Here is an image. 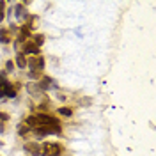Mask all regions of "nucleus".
I'll use <instances>...</instances> for the list:
<instances>
[{
  "mask_svg": "<svg viewBox=\"0 0 156 156\" xmlns=\"http://www.w3.org/2000/svg\"><path fill=\"white\" fill-rule=\"evenodd\" d=\"M60 146L58 144H51V142H46L41 146V156H58L60 154Z\"/></svg>",
  "mask_w": 156,
  "mask_h": 156,
  "instance_id": "nucleus-1",
  "label": "nucleus"
},
{
  "mask_svg": "<svg viewBox=\"0 0 156 156\" xmlns=\"http://www.w3.org/2000/svg\"><path fill=\"white\" fill-rule=\"evenodd\" d=\"M34 133L37 136H43V135H58L60 133V126H37L34 128Z\"/></svg>",
  "mask_w": 156,
  "mask_h": 156,
  "instance_id": "nucleus-2",
  "label": "nucleus"
},
{
  "mask_svg": "<svg viewBox=\"0 0 156 156\" xmlns=\"http://www.w3.org/2000/svg\"><path fill=\"white\" fill-rule=\"evenodd\" d=\"M27 66L30 69H34V71H41V69L44 68V58L41 57V55H32V57L27 60Z\"/></svg>",
  "mask_w": 156,
  "mask_h": 156,
  "instance_id": "nucleus-3",
  "label": "nucleus"
},
{
  "mask_svg": "<svg viewBox=\"0 0 156 156\" xmlns=\"http://www.w3.org/2000/svg\"><path fill=\"white\" fill-rule=\"evenodd\" d=\"M25 151L30 153L32 156H41V146L36 144V142H27L25 144Z\"/></svg>",
  "mask_w": 156,
  "mask_h": 156,
  "instance_id": "nucleus-4",
  "label": "nucleus"
},
{
  "mask_svg": "<svg viewBox=\"0 0 156 156\" xmlns=\"http://www.w3.org/2000/svg\"><path fill=\"white\" fill-rule=\"evenodd\" d=\"M21 50H23V53H34V55H39V48L32 43V41H25L23 46H21Z\"/></svg>",
  "mask_w": 156,
  "mask_h": 156,
  "instance_id": "nucleus-5",
  "label": "nucleus"
},
{
  "mask_svg": "<svg viewBox=\"0 0 156 156\" xmlns=\"http://www.w3.org/2000/svg\"><path fill=\"white\" fill-rule=\"evenodd\" d=\"M0 41H2L4 44H7V43L11 41V36H9V32H7L5 29H0Z\"/></svg>",
  "mask_w": 156,
  "mask_h": 156,
  "instance_id": "nucleus-6",
  "label": "nucleus"
},
{
  "mask_svg": "<svg viewBox=\"0 0 156 156\" xmlns=\"http://www.w3.org/2000/svg\"><path fill=\"white\" fill-rule=\"evenodd\" d=\"M50 83H51V78L44 76V78H41V83H39V87L43 89V90H46V89H50Z\"/></svg>",
  "mask_w": 156,
  "mask_h": 156,
  "instance_id": "nucleus-7",
  "label": "nucleus"
},
{
  "mask_svg": "<svg viewBox=\"0 0 156 156\" xmlns=\"http://www.w3.org/2000/svg\"><path fill=\"white\" fill-rule=\"evenodd\" d=\"M16 62H18L20 68H25V66H27V58H25V55H23V53L18 55V57H16Z\"/></svg>",
  "mask_w": 156,
  "mask_h": 156,
  "instance_id": "nucleus-8",
  "label": "nucleus"
},
{
  "mask_svg": "<svg viewBox=\"0 0 156 156\" xmlns=\"http://www.w3.org/2000/svg\"><path fill=\"white\" fill-rule=\"evenodd\" d=\"M58 114H60V115H64V117H69V115H73V110H71V108H58Z\"/></svg>",
  "mask_w": 156,
  "mask_h": 156,
  "instance_id": "nucleus-9",
  "label": "nucleus"
},
{
  "mask_svg": "<svg viewBox=\"0 0 156 156\" xmlns=\"http://www.w3.org/2000/svg\"><path fill=\"white\" fill-rule=\"evenodd\" d=\"M14 16H16V18H23V16H25V11H23L21 5H16V9H14Z\"/></svg>",
  "mask_w": 156,
  "mask_h": 156,
  "instance_id": "nucleus-10",
  "label": "nucleus"
},
{
  "mask_svg": "<svg viewBox=\"0 0 156 156\" xmlns=\"http://www.w3.org/2000/svg\"><path fill=\"white\" fill-rule=\"evenodd\" d=\"M5 18V2H0V23Z\"/></svg>",
  "mask_w": 156,
  "mask_h": 156,
  "instance_id": "nucleus-11",
  "label": "nucleus"
},
{
  "mask_svg": "<svg viewBox=\"0 0 156 156\" xmlns=\"http://www.w3.org/2000/svg\"><path fill=\"white\" fill-rule=\"evenodd\" d=\"M43 43H44V36H41V34H39V36H36V37H34V44H36L37 48L43 44Z\"/></svg>",
  "mask_w": 156,
  "mask_h": 156,
  "instance_id": "nucleus-12",
  "label": "nucleus"
},
{
  "mask_svg": "<svg viewBox=\"0 0 156 156\" xmlns=\"http://www.w3.org/2000/svg\"><path fill=\"white\" fill-rule=\"evenodd\" d=\"M27 131H30V128L27 126V124H21V128H20V133H21V135H25Z\"/></svg>",
  "mask_w": 156,
  "mask_h": 156,
  "instance_id": "nucleus-13",
  "label": "nucleus"
},
{
  "mask_svg": "<svg viewBox=\"0 0 156 156\" xmlns=\"http://www.w3.org/2000/svg\"><path fill=\"white\" fill-rule=\"evenodd\" d=\"M29 76L30 78H39V73L37 71H32V73H29Z\"/></svg>",
  "mask_w": 156,
  "mask_h": 156,
  "instance_id": "nucleus-14",
  "label": "nucleus"
},
{
  "mask_svg": "<svg viewBox=\"0 0 156 156\" xmlns=\"http://www.w3.org/2000/svg\"><path fill=\"white\" fill-rule=\"evenodd\" d=\"M7 119H9L7 114H0V121H7Z\"/></svg>",
  "mask_w": 156,
  "mask_h": 156,
  "instance_id": "nucleus-15",
  "label": "nucleus"
},
{
  "mask_svg": "<svg viewBox=\"0 0 156 156\" xmlns=\"http://www.w3.org/2000/svg\"><path fill=\"white\" fill-rule=\"evenodd\" d=\"M5 66H7V69H9V71H11V69H12V68H14V64H12L11 60H9V62H7V64H5Z\"/></svg>",
  "mask_w": 156,
  "mask_h": 156,
  "instance_id": "nucleus-16",
  "label": "nucleus"
}]
</instances>
